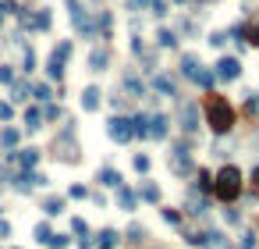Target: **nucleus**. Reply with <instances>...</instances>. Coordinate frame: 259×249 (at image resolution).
<instances>
[{
	"label": "nucleus",
	"instance_id": "f257e3e1",
	"mask_svg": "<svg viewBox=\"0 0 259 249\" xmlns=\"http://www.w3.org/2000/svg\"><path fill=\"white\" fill-rule=\"evenodd\" d=\"M203 111H206V125L217 132V136H227V132L234 128V107L227 104V96H220V93H206Z\"/></svg>",
	"mask_w": 259,
	"mask_h": 249
},
{
	"label": "nucleus",
	"instance_id": "f03ea898",
	"mask_svg": "<svg viewBox=\"0 0 259 249\" xmlns=\"http://www.w3.org/2000/svg\"><path fill=\"white\" fill-rule=\"evenodd\" d=\"M213 193H217V199H224V203L238 199V193H241V171L234 164H227L217 178H213Z\"/></svg>",
	"mask_w": 259,
	"mask_h": 249
},
{
	"label": "nucleus",
	"instance_id": "7ed1b4c3",
	"mask_svg": "<svg viewBox=\"0 0 259 249\" xmlns=\"http://www.w3.org/2000/svg\"><path fill=\"white\" fill-rule=\"evenodd\" d=\"M213 75H217L220 82H234V79H241V61H238V57H220Z\"/></svg>",
	"mask_w": 259,
	"mask_h": 249
},
{
	"label": "nucleus",
	"instance_id": "20e7f679",
	"mask_svg": "<svg viewBox=\"0 0 259 249\" xmlns=\"http://www.w3.org/2000/svg\"><path fill=\"white\" fill-rule=\"evenodd\" d=\"M106 136L117 139V142H128V139L135 136V132H131V121H128V118H110V121H106Z\"/></svg>",
	"mask_w": 259,
	"mask_h": 249
},
{
	"label": "nucleus",
	"instance_id": "39448f33",
	"mask_svg": "<svg viewBox=\"0 0 259 249\" xmlns=\"http://www.w3.org/2000/svg\"><path fill=\"white\" fill-rule=\"evenodd\" d=\"M28 28L32 32H50V7H36L32 18H28Z\"/></svg>",
	"mask_w": 259,
	"mask_h": 249
},
{
	"label": "nucleus",
	"instance_id": "423d86ee",
	"mask_svg": "<svg viewBox=\"0 0 259 249\" xmlns=\"http://www.w3.org/2000/svg\"><path fill=\"white\" fill-rule=\"evenodd\" d=\"M199 57H195V54H185V57H181V75H185V79H199Z\"/></svg>",
	"mask_w": 259,
	"mask_h": 249
},
{
	"label": "nucleus",
	"instance_id": "0eeeda50",
	"mask_svg": "<svg viewBox=\"0 0 259 249\" xmlns=\"http://www.w3.org/2000/svg\"><path fill=\"white\" fill-rule=\"evenodd\" d=\"M89 64H93V71H106V64H110V50L96 47L93 54H89Z\"/></svg>",
	"mask_w": 259,
	"mask_h": 249
},
{
	"label": "nucleus",
	"instance_id": "6e6552de",
	"mask_svg": "<svg viewBox=\"0 0 259 249\" xmlns=\"http://www.w3.org/2000/svg\"><path fill=\"white\" fill-rule=\"evenodd\" d=\"M156 47L174 50V47H178V32H174V28H160V32H156Z\"/></svg>",
	"mask_w": 259,
	"mask_h": 249
},
{
	"label": "nucleus",
	"instance_id": "1a4fd4ad",
	"mask_svg": "<svg viewBox=\"0 0 259 249\" xmlns=\"http://www.w3.org/2000/svg\"><path fill=\"white\" fill-rule=\"evenodd\" d=\"M181 128H185V132H195V128H199V118H195V107H192V104L181 111Z\"/></svg>",
	"mask_w": 259,
	"mask_h": 249
},
{
	"label": "nucleus",
	"instance_id": "9d476101",
	"mask_svg": "<svg viewBox=\"0 0 259 249\" xmlns=\"http://www.w3.org/2000/svg\"><path fill=\"white\" fill-rule=\"evenodd\" d=\"M149 136H153V139H163L167 136V118H163V114L149 118Z\"/></svg>",
	"mask_w": 259,
	"mask_h": 249
},
{
	"label": "nucleus",
	"instance_id": "9b49d317",
	"mask_svg": "<svg viewBox=\"0 0 259 249\" xmlns=\"http://www.w3.org/2000/svg\"><path fill=\"white\" fill-rule=\"evenodd\" d=\"M82 107L85 111H96L100 107V89H96V85H89V89L82 93Z\"/></svg>",
	"mask_w": 259,
	"mask_h": 249
},
{
	"label": "nucleus",
	"instance_id": "f8f14e48",
	"mask_svg": "<svg viewBox=\"0 0 259 249\" xmlns=\"http://www.w3.org/2000/svg\"><path fill=\"white\" fill-rule=\"evenodd\" d=\"M47 75H50V79H57V82L64 79V61H60V57H53V54H50V61H47Z\"/></svg>",
	"mask_w": 259,
	"mask_h": 249
},
{
	"label": "nucleus",
	"instance_id": "ddd939ff",
	"mask_svg": "<svg viewBox=\"0 0 259 249\" xmlns=\"http://www.w3.org/2000/svg\"><path fill=\"white\" fill-rule=\"evenodd\" d=\"M153 85H156L160 93H167V96H178V85H174V79H171V75H156V82H153Z\"/></svg>",
	"mask_w": 259,
	"mask_h": 249
},
{
	"label": "nucleus",
	"instance_id": "4468645a",
	"mask_svg": "<svg viewBox=\"0 0 259 249\" xmlns=\"http://www.w3.org/2000/svg\"><path fill=\"white\" fill-rule=\"evenodd\" d=\"M125 89H128L131 96H142V93H146V85H142L139 75H125Z\"/></svg>",
	"mask_w": 259,
	"mask_h": 249
},
{
	"label": "nucleus",
	"instance_id": "2eb2a0df",
	"mask_svg": "<svg viewBox=\"0 0 259 249\" xmlns=\"http://www.w3.org/2000/svg\"><path fill=\"white\" fill-rule=\"evenodd\" d=\"M100 182H103V185H114V189H121V174H117L114 167H103V171H100Z\"/></svg>",
	"mask_w": 259,
	"mask_h": 249
},
{
	"label": "nucleus",
	"instance_id": "dca6fc26",
	"mask_svg": "<svg viewBox=\"0 0 259 249\" xmlns=\"http://www.w3.org/2000/svg\"><path fill=\"white\" fill-rule=\"evenodd\" d=\"M25 128H28V132L43 128V114H39V111H25Z\"/></svg>",
	"mask_w": 259,
	"mask_h": 249
},
{
	"label": "nucleus",
	"instance_id": "f3484780",
	"mask_svg": "<svg viewBox=\"0 0 259 249\" xmlns=\"http://www.w3.org/2000/svg\"><path fill=\"white\" fill-rule=\"evenodd\" d=\"M245 43H249V47H259V22L245 25Z\"/></svg>",
	"mask_w": 259,
	"mask_h": 249
},
{
	"label": "nucleus",
	"instance_id": "a211bd4d",
	"mask_svg": "<svg viewBox=\"0 0 259 249\" xmlns=\"http://www.w3.org/2000/svg\"><path fill=\"white\" fill-rule=\"evenodd\" d=\"M53 57L68 61V57H71V43H68V39H60V43H57V50H53Z\"/></svg>",
	"mask_w": 259,
	"mask_h": 249
},
{
	"label": "nucleus",
	"instance_id": "6ab92c4d",
	"mask_svg": "<svg viewBox=\"0 0 259 249\" xmlns=\"http://www.w3.org/2000/svg\"><path fill=\"white\" fill-rule=\"evenodd\" d=\"M167 4H171V0H149V11H153L156 18H163V14H167Z\"/></svg>",
	"mask_w": 259,
	"mask_h": 249
},
{
	"label": "nucleus",
	"instance_id": "aec40b11",
	"mask_svg": "<svg viewBox=\"0 0 259 249\" xmlns=\"http://www.w3.org/2000/svg\"><path fill=\"white\" fill-rule=\"evenodd\" d=\"M0 142H4V146H14V142H18V132H14V128H4V132H0Z\"/></svg>",
	"mask_w": 259,
	"mask_h": 249
},
{
	"label": "nucleus",
	"instance_id": "412c9836",
	"mask_svg": "<svg viewBox=\"0 0 259 249\" xmlns=\"http://www.w3.org/2000/svg\"><path fill=\"white\" fill-rule=\"evenodd\" d=\"M43 210H47V214H60V210H64V199H47Z\"/></svg>",
	"mask_w": 259,
	"mask_h": 249
},
{
	"label": "nucleus",
	"instance_id": "4be33fe9",
	"mask_svg": "<svg viewBox=\"0 0 259 249\" xmlns=\"http://www.w3.org/2000/svg\"><path fill=\"white\" fill-rule=\"evenodd\" d=\"M22 71H36V54H32V50H25V57H22Z\"/></svg>",
	"mask_w": 259,
	"mask_h": 249
},
{
	"label": "nucleus",
	"instance_id": "5701e85b",
	"mask_svg": "<svg viewBox=\"0 0 259 249\" xmlns=\"http://www.w3.org/2000/svg\"><path fill=\"white\" fill-rule=\"evenodd\" d=\"M142 199L156 203V199H160V189H156V185H142Z\"/></svg>",
	"mask_w": 259,
	"mask_h": 249
},
{
	"label": "nucleus",
	"instance_id": "b1692460",
	"mask_svg": "<svg viewBox=\"0 0 259 249\" xmlns=\"http://www.w3.org/2000/svg\"><path fill=\"white\" fill-rule=\"evenodd\" d=\"M18 160H22V164H25V167H32V164H36V160H39V150H25V153H22Z\"/></svg>",
	"mask_w": 259,
	"mask_h": 249
},
{
	"label": "nucleus",
	"instance_id": "393cba45",
	"mask_svg": "<svg viewBox=\"0 0 259 249\" xmlns=\"http://www.w3.org/2000/svg\"><path fill=\"white\" fill-rule=\"evenodd\" d=\"M125 7L139 14V11H146V7H149V0H125Z\"/></svg>",
	"mask_w": 259,
	"mask_h": 249
},
{
	"label": "nucleus",
	"instance_id": "a878e982",
	"mask_svg": "<svg viewBox=\"0 0 259 249\" xmlns=\"http://www.w3.org/2000/svg\"><path fill=\"white\" fill-rule=\"evenodd\" d=\"M195 182H199V189H213V174L209 171H199V178H195Z\"/></svg>",
	"mask_w": 259,
	"mask_h": 249
},
{
	"label": "nucleus",
	"instance_id": "bb28decb",
	"mask_svg": "<svg viewBox=\"0 0 259 249\" xmlns=\"http://www.w3.org/2000/svg\"><path fill=\"white\" fill-rule=\"evenodd\" d=\"M14 100H28V82H18V85H14Z\"/></svg>",
	"mask_w": 259,
	"mask_h": 249
},
{
	"label": "nucleus",
	"instance_id": "cd10ccee",
	"mask_svg": "<svg viewBox=\"0 0 259 249\" xmlns=\"http://www.w3.org/2000/svg\"><path fill=\"white\" fill-rule=\"evenodd\" d=\"M14 11H18L14 0H0V14H14Z\"/></svg>",
	"mask_w": 259,
	"mask_h": 249
},
{
	"label": "nucleus",
	"instance_id": "c85d7f7f",
	"mask_svg": "<svg viewBox=\"0 0 259 249\" xmlns=\"http://www.w3.org/2000/svg\"><path fill=\"white\" fill-rule=\"evenodd\" d=\"M135 171H142V174H146V171H149V157H142V153L135 157Z\"/></svg>",
	"mask_w": 259,
	"mask_h": 249
},
{
	"label": "nucleus",
	"instance_id": "c756f323",
	"mask_svg": "<svg viewBox=\"0 0 259 249\" xmlns=\"http://www.w3.org/2000/svg\"><path fill=\"white\" fill-rule=\"evenodd\" d=\"M209 43H213V47H224V43H227V32H209Z\"/></svg>",
	"mask_w": 259,
	"mask_h": 249
},
{
	"label": "nucleus",
	"instance_id": "7c9ffc66",
	"mask_svg": "<svg viewBox=\"0 0 259 249\" xmlns=\"http://www.w3.org/2000/svg\"><path fill=\"white\" fill-rule=\"evenodd\" d=\"M11 79H14V71H11V68H7V64H0V82H4V85H7V82H11Z\"/></svg>",
	"mask_w": 259,
	"mask_h": 249
},
{
	"label": "nucleus",
	"instance_id": "2f4dec72",
	"mask_svg": "<svg viewBox=\"0 0 259 249\" xmlns=\"http://www.w3.org/2000/svg\"><path fill=\"white\" fill-rule=\"evenodd\" d=\"M89 193H85V185H71V199H85Z\"/></svg>",
	"mask_w": 259,
	"mask_h": 249
},
{
	"label": "nucleus",
	"instance_id": "473e14b6",
	"mask_svg": "<svg viewBox=\"0 0 259 249\" xmlns=\"http://www.w3.org/2000/svg\"><path fill=\"white\" fill-rule=\"evenodd\" d=\"M163 221H171V224H178V221H181V214H178V210H163Z\"/></svg>",
	"mask_w": 259,
	"mask_h": 249
},
{
	"label": "nucleus",
	"instance_id": "72a5a7b5",
	"mask_svg": "<svg viewBox=\"0 0 259 249\" xmlns=\"http://www.w3.org/2000/svg\"><path fill=\"white\" fill-rule=\"evenodd\" d=\"M32 93H36V100H50V89H47V85H36Z\"/></svg>",
	"mask_w": 259,
	"mask_h": 249
},
{
	"label": "nucleus",
	"instance_id": "f704fd0d",
	"mask_svg": "<svg viewBox=\"0 0 259 249\" xmlns=\"http://www.w3.org/2000/svg\"><path fill=\"white\" fill-rule=\"evenodd\" d=\"M195 82H203V85H213V71H199V79Z\"/></svg>",
	"mask_w": 259,
	"mask_h": 249
},
{
	"label": "nucleus",
	"instance_id": "c9c22d12",
	"mask_svg": "<svg viewBox=\"0 0 259 249\" xmlns=\"http://www.w3.org/2000/svg\"><path fill=\"white\" fill-rule=\"evenodd\" d=\"M11 114H14V111H11V104H0V121H7Z\"/></svg>",
	"mask_w": 259,
	"mask_h": 249
},
{
	"label": "nucleus",
	"instance_id": "e433bc0d",
	"mask_svg": "<svg viewBox=\"0 0 259 249\" xmlns=\"http://www.w3.org/2000/svg\"><path fill=\"white\" fill-rule=\"evenodd\" d=\"M47 121H53V118H60V107H47V114H43Z\"/></svg>",
	"mask_w": 259,
	"mask_h": 249
},
{
	"label": "nucleus",
	"instance_id": "4c0bfd02",
	"mask_svg": "<svg viewBox=\"0 0 259 249\" xmlns=\"http://www.w3.org/2000/svg\"><path fill=\"white\" fill-rule=\"evenodd\" d=\"M252 189H259V167H252Z\"/></svg>",
	"mask_w": 259,
	"mask_h": 249
},
{
	"label": "nucleus",
	"instance_id": "58836bf2",
	"mask_svg": "<svg viewBox=\"0 0 259 249\" xmlns=\"http://www.w3.org/2000/svg\"><path fill=\"white\" fill-rule=\"evenodd\" d=\"M199 4H217V0H195V7H199Z\"/></svg>",
	"mask_w": 259,
	"mask_h": 249
},
{
	"label": "nucleus",
	"instance_id": "ea45409f",
	"mask_svg": "<svg viewBox=\"0 0 259 249\" xmlns=\"http://www.w3.org/2000/svg\"><path fill=\"white\" fill-rule=\"evenodd\" d=\"M174 4H188V0H174Z\"/></svg>",
	"mask_w": 259,
	"mask_h": 249
}]
</instances>
